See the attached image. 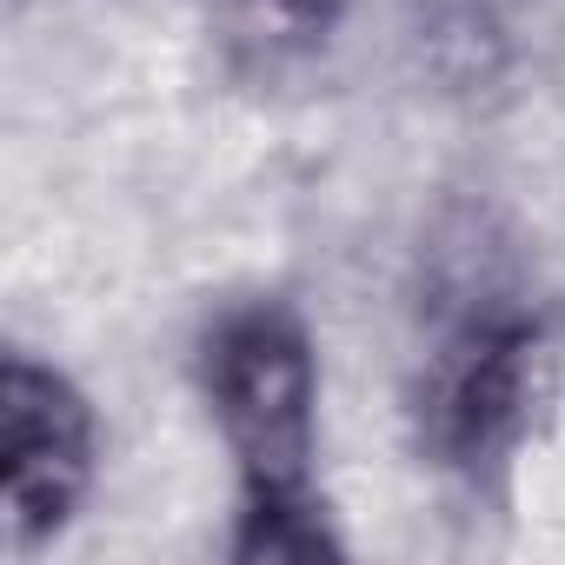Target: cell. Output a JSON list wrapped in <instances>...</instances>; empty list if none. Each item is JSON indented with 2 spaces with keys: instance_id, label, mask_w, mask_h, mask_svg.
<instances>
[{
  "instance_id": "obj_5",
  "label": "cell",
  "mask_w": 565,
  "mask_h": 565,
  "mask_svg": "<svg viewBox=\"0 0 565 565\" xmlns=\"http://www.w3.org/2000/svg\"><path fill=\"white\" fill-rule=\"evenodd\" d=\"M340 552L347 545H340L320 499H307V505H239L233 558H246V565H320V558H340Z\"/></svg>"
},
{
  "instance_id": "obj_3",
  "label": "cell",
  "mask_w": 565,
  "mask_h": 565,
  "mask_svg": "<svg viewBox=\"0 0 565 565\" xmlns=\"http://www.w3.org/2000/svg\"><path fill=\"white\" fill-rule=\"evenodd\" d=\"M100 472V419L94 399L47 360H0V532L28 558L54 545L87 505Z\"/></svg>"
},
{
  "instance_id": "obj_2",
  "label": "cell",
  "mask_w": 565,
  "mask_h": 565,
  "mask_svg": "<svg viewBox=\"0 0 565 565\" xmlns=\"http://www.w3.org/2000/svg\"><path fill=\"white\" fill-rule=\"evenodd\" d=\"M532 393H539V327L512 307H466L459 320L439 327L419 366L413 386L419 446L452 472H479L505 459V446L525 433Z\"/></svg>"
},
{
  "instance_id": "obj_1",
  "label": "cell",
  "mask_w": 565,
  "mask_h": 565,
  "mask_svg": "<svg viewBox=\"0 0 565 565\" xmlns=\"http://www.w3.org/2000/svg\"><path fill=\"white\" fill-rule=\"evenodd\" d=\"M200 399L226 439L239 505H307L320 459V353L287 300L226 307L193 353Z\"/></svg>"
},
{
  "instance_id": "obj_4",
  "label": "cell",
  "mask_w": 565,
  "mask_h": 565,
  "mask_svg": "<svg viewBox=\"0 0 565 565\" xmlns=\"http://www.w3.org/2000/svg\"><path fill=\"white\" fill-rule=\"evenodd\" d=\"M353 8L360 0H220V61L246 87H279L340 41Z\"/></svg>"
}]
</instances>
